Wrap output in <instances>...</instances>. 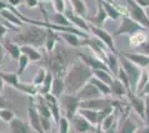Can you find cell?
Wrapping results in <instances>:
<instances>
[{
    "instance_id": "cell-58",
    "label": "cell",
    "mask_w": 149,
    "mask_h": 133,
    "mask_svg": "<svg viewBox=\"0 0 149 133\" xmlns=\"http://www.w3.org/2000/svg\"><path fill=\"white\" fill-rule=\"evenodd\" d=\"M1 110H2V109H1V108H0V112H1Z\"/></svg>"
},
{
    "instance_id": "cell-32",
    "label": "cell",
    "mask_w": 149,
    "mask_h": 133,
    "mask_svg": "<svg viewBox=\"0 0 149 133\" xmlns=\"http://www.w3.org/2000/svg\"><path fill=\"white\" fill-rule=\"evenodd\" d=\"M93 76H95L96 79H98L100 81L105 82L106 84H111L115 76L110 71L108 70H93Z\"/></svg>"
},
{
    "instance_id": "cell-40",
    "label": "cell",
    "mask_w": 149,
    "mask_h": 133,
    "mask_svg": "<svg viewBox=\"0 0 149 133\" xmlns=\"http://www.w3.org/2000/svg\"><path fill=\"white\" fill-rule=\"evenodd\" d=\"M57 125H58V133H69L70 127H71L70 120L66 115H61V118H60Z\"/></svg>"
},
{
    "instance_id": "cell-52",
    "label": "cell",
    "mask_w": 149,
    "mask_h": 133,
    "mask_svg": "<svg viewBox=\"0 0 149 133\" xmlns=\"http://www.w3.org/2000/svg\"><path fill=\"white\" fill-rule=\"evenodd\" d=\"M6 54L7 52L3 48V44H2V42H0V65L3 63V61L6 59Z\"/></svg>"
},
{
    "instance_id": "cell-27",
    "label": "cell",
    "mask_w": 149,
    "mask_h": 133,
    "mask_svg": "<svg viewBox=\"0 0 149 133\" xmlns=\"http://www.w3.org/2000/svg\"><path fill=\"white\" fill-rule=\"evenodd\" d=\"M78 114H80L82 118H85L96 129L98 127V124H99V112L98 111L91 110V109L80 108L78 110Z\"/></svg>"
},
{
    "instance_id": "cell-20",
    "label": "cell",
    "mask_w": 149,
    "mask_h": 133,
    "mask_svg": "<svg viewBox=\"0 0 149 133\" xmlns=\"http://www.w3.org/2000/svg\"><path fill=\"white\" fill-rule=\"evenodd\" d=\"M120 53L141 69H146L149 65V56L145 53L141 52H120Z\"/></svg>"
},
{
    "instance_id": "cell-46",
    "label": "cell",
    "mask_w": 149,
    "mask_h": 133,
    "mask_svg": "<svg viewBox=\"0 0 149 133\" xmlns=\"http://www.w3.org/2000/svg\"><path fill=\"white\" fill-rule=\"evenodd\" d=\"M11 107H13L11 101L8 100L2 93H0V108L5 109V108H11Z\"/></svg>"
},
{
    "instance_id": "cell-5",
    "label": "cell",
    "mask_w": 149,
    "mask_h": 133,
    "mask_svg": "<svg viewBox=\"0 0 149 133\" xmlns=\"http://www.w3.org/2000/svg\"><path fill=\"white\" fill-rule=\"evenodd\" d=\"M119 56V62H120V67L124 69L126 74L129 79V85H130V92L137 93V89H138V84L140 81V78L143 74V70L139 68L137 64L131 62L129 59L124 57L121 53H118Z\"/></svg>"
},
{
    "instance_id": "cell-38",
    "label": "cell",
    "mask_w": 149,
    "mask_h": 133,
    "mask_svg": "<svg viewBox=\"0 0 149 133\" xmlns=\"http://www.w3.org/2000/svg\"><path fill=\"white\" fill-rule=\"evenodd\" d=\"M47 73H48V69H47L46 67H40V68L38 69L36 76H33V79H32V83H33L37 88H39V87L44 83L45 79H46V76H47Z\"/></svg>"
},
{
    "instance_id": "cell-21",
    "label": "cell",
    "mask_w": 149,
    "mask_h": 133,
    "mask_svg": "<svg viewBox=\"0 0 149 133\" xmlns=\"http://www.w3.org/2000/svg\"><path fill=\"white\" fill-rule=\"evenodd\" d=\"M60 38L63 40V42L71 47V48H79L84 47V38L78 36L77 33L72 32H59Z\"/></svg>"
},
{
    "instance_id": "cell-25",
    "label": "cell",
    "mask_w": 149,
    "mask_h": 133,
    "mask_svg": "<svg viewBox=\"0 0 149 133\" xmlns=\"http://www.w3.org/2000/svg\"><path fill=\"white\" fill-rule=\"evenodd\" d=\"M9 127L11 130V133H30V125L28 122L16 116L10 123Z\"/></svg>"
},
{
    "instance_id": "cell-26",
    "label": "cell",
    "mask_w": 149,
    "mask_h": 133,
    "mask_svg": "<svg viewBox=\"0 0 149 133\" xmlns=\"http://www.w3.org/2000/svg\"><path fill=\"white\" fill-rule=\"evenodd\" d=\"M3 44V48L6 50L7 54L11 58L15 61H18L19 57L21 56V49H20V45L13 41H9V40H3L2 41Z\"/></svg>"
},
{
    "instance_id": "cell-37",
    "label": "cell",
    "mask_w": 149,
    "mask_h": 133,
    "mask_svg": "<svg viewBox=\"0 0 149 133\" xmlns=\"http://www.w3.org/2000/svg\"><path fill=\"white\" fill-rule=\"evenodd\" d=\"M50 22L61 27H72L65 12H56L55 14H52L50 18Z\"/></svg>"
},
{
    "instance_id": "cell-10",
    "label": "cell",
    "mask_w": 149,
    "mask_h": 133,
    "mask_svg": "<svg viewBox=\"0 0 149 133\" xmlns=\"http://www.w3.org/2000/svg\"><path fill=\"white\" fill-rule=\"evenodd\" d=\"M90 32H91L93 36H95L96 38L99 39L100 41L107 47V49L109 51H111L113 53H119L118 51H117V49H116L113 36L109 31H107L102 27H96V25H90Z\"/></svg>"
},
{
    "instance_id": "cell-47",
    "label": "cell",
    "mask_w": 149,
    "mask_h": 133,
    "mask_svg": "<svg viewBox=\"0 0 149 133\" xmlns=\"http://www.w3.org/2000/svg\"><path fill=\"white\" fill-rule=\"evenodd\" d=\"M145 99V122L146 124H149V95L143 96Z\"/></svg>"
},
{
    "instance_id": "cell-55",
    "label": "cell",
    "mask_w": 149,
    "mask_h": 133,
    "mask_svg": "<svg viewBox=\"0 0 149 133\" xmlns=\"http://www.w3.org/2000/svg\"><path fill=\"white\" fill-rule=\"evenodd\" d=\"M5 84H6L5 81L0 78V93H2V92H3V90H5Z\"/></svg>"
},
{
    "instance_id": "cell-39",
    "label": "cell",
    "mask_w": 149,
    "mask_h": 133,
    "mask_svg": "<svg viewBox=\"0 0 149 133\" xmlns=\"http://www.w3.org/2000/svg\"><path fill=\"white\" fill-rule=\"evenodd\" d=\"M17 62H18L17 74H18L19 76H21L26 72V70L28 69V67H29V64H30V60L28 59L27 56H25V54H22V53H21V56L19 57Z\"/></svg>"
},
{
    "instance_id": "cell-43",
    "label": "cell",
    "mask_w": 149,
    "mask_h": 133,
    "mask_svg": "<svg viewBox=\"0 0 149 133\" xmlns=\"http://www.w3.org/2000/svg\"><path fill=\"white\" fill-rule=\"evenodd\" d=\"M54 5L56 12H65L66 10V2L65 0H50Z\"/></svg>"
},
{
    "instance_id": "cell-34",
    "label": "cell",
    "mask_w": 149,
    "mask_h": 133,
    "mask_svg": "<svg viewBox=\"0 0 149 133\" xmlns=\"http://www.w3.org/2000/svg\"><path fill=\"white\" fill-rule=\"evenodd\" d=\"M69 1H70V5L72 7V10L74 12L78 13L79 16L85 17V18L87 17L88 7L84 0H69Z\"/></svg>"
},
{
    "instance_id": "cell-4",
    "label": "cell",
    "mask_w": 149,
    "mask_h": 133,
    "mask_svg": "<svg viewBox=\"0 0 149 133\" xmlns=\"http://www.w3.org/2000/svg\"><path fill=\"white\" fill-rule=\"evenodd\" d=\"M0 78L7 83L8 85H10L11 88L16 89L17 91L27 94L28 96L36 98L38 93V88L33 83H24L20 81V76L17 74V72H6V71H0Z\"/></svg>"
},
{
    "instance_id": "cell-24",
    "label": "cell",
    "mask_w": 149,
    "mask_h": 133,
    "mask_svg": "<svg viewBox=\"0 0 149 133\" xmlns=\"http://www.w3.org/2000/svg\"><path fill=\"white\" fill-rule=\"evenodd\" d=\"M106 64H107L109 71L116 78L119 72V69H120V62H119L118 53H113L111 51H108L107 52V57H106Z\"/></svg>"
},
{
    "instance_id": "cell-1",
    "label": "cell",
    "mask_w": 149,
    "mask_h": 133,
    "mask_svg": "<svg viewBox=\"0 0 149 133\" xmlns=\"http://www.w3.org/2000/svg\"><path fill=\"white\" fill-rule=\"evenodd\" d=\"M93 78V70L78 58L69 67L65 80V93L76 94Z\"/></svg>"
},
{
    "instance_id": "cell-36",
    "label": "cell",
    "mask_w": 149,
    "mask_h": 133,
    "mask_svg": "<svg viewBox=\"0 0 149 133\" xmlns=\"http://www.w3.org/2000/svg\"><path fill=\"white\" fill-rule=\"evenodd\" d=\"M89 81L99 90V92L102 94V96H111V89H110L109 84H106L105 82H102V81H100L98 79H96L95 76H93Z\"/></svg>"
},
{
    "instance_id": "cell-29",
    "label": "cell",
    "mask_w": 149,
    "mask_h": 133,
    "mask_svg": "<svg viewBox=\"0 0 149 133\" xmlns=\"http://www.w3.org/2000/svg\"><path fill=\"white\" fill-rule=\"evenodd\" d=\"M35 105H36V109L39 112V114L41 116H46V118H50L52 119L51 116V112H50V109L47 104V102L45 100L44 95L38 94L36 98H35Z\"/></svg>"
},
{
    "instance_id": "cell-42",
    "label": "cell",
    "mask_w": 149,
    "mask_h": 133,
    "mask_svg": "<svg viewBox=\"0 0 149 133\" xmlns=\"http://www.w3.org/2000/svg\"><path fill=\"white\" fill-rule=\"evenodd\" d=\"M117 79H119L121 82H123V84H124L125 87L127 88V90L128 91H130V85H129V79H128V76H127V74H126V72L124 71V69L120 67V69H119V72L118 74H117V76H116Z\"/></svg>"
},
{
    "instance_id": "cell-56",
    "label": "cell",
    "mask_w": 149,
    "mask_h": 133,
    "mask_svg": "<svg viewBox=\"0 0 149 133\" xmlns=\"http://www.w3.org/2000/svg\"><path fill=\"white\" fill-rule=\"evenodd\" d=\"M105 133H118V129H111V130H109Z\"/></svg>"
},
{
    "instance_id": "cell-30",
    "label": "cell",
    "mask_w": 149,
    "mask_h": 133,
    "mask_svg": "<svg viewBox=\"0 0 149 133\" xmlns=\"http://www.w3.org/2000/svg\"><path fill=\"white\" fill-rule=\"evenodd\" d=\"M50 93L55 95L58 99H60L62 95L65 94V80H63V78H60V76L54 78Z\"/></svg>"
},
{
    "instance_id": "cell-6",
    "label": "cell",
    "mask_w": 149,
    "mask_h": 133,
    "mask_svg": "<svg viewBox=\"0 0 149 133\" xmlns=\"http://www.w3.org/2000/svg\"><path fill=\"white\" fill-rule=\"evenodd\" d=\"M139 31H147L143 25H140L138 22H136L128 14H123V17L120 18V25L118 29L113 33V37L117 36H132Z\"/></svg>"
},
{
    "instance_id": "cell-50",
    "label": "cell",
    "mask_w": 149,
    "mask_h": 133,
    "mask_svg": "<svg viewBox=\"0 0 149 133\" xmlns=\"http://www.w3.org/2000/svg\"><path fill=\"white\" fill-rule=\"evenodd\" d=\"M22 1H24V0H6L8 6L13 7V8H18V7L22 3Z\"/></svg>"
},
{
    "instance_id": "cell-51",
    "label": "cell",
    "mask_w": 149,
    "mask_h": 133,
    "mask_svg": "<svg viewBox=\"0 0 149 133\" xmlns=\"http://www.w3.org/2000/svg\"><path fill=\"white\" fill-rule=\"evenodd\" d=\"M138 94L141 95V96H146V95H149V80L146 83H145V85L143 87V89L140 90V92H139Z\"/></svg>"
},
{
    "instance_id": "cell-44",
    "label": "cell",
    "mask_w": 149,
    "mask_h": 133,
    "mask_svg": "<svg viewBox=\"0 0 149 133\" xmlns=\"http://www.w3.org/2000/svg\"><path fill=\"white\" fill-rule=\"evenodd\" d=\"M51 121H52V119H50V118L41 116V125H42L45 133H50V131H51Z\"/></svg>"
},
{
    "instance_id": "cell-48",
    "label": "cell",
    "mask_w": 149,
    "mask_h": 133,
    "mask_svg": "<svg viewBox=\"0 0 149 133\" xmlns=\"http://www.w3.org/2000/svg\"><path fill=\"white\" fill-rule=\"evenodd\" d=\"M26 3V7L29 9H33L39 6V0H24Z\"/></svg>"
},
{
    "instance_id": "cell-15",
    "label": "cell",
    "mask_w": 149,
    "mask_h": 133,
    "mask_svg": "<svg viewBox=\"0 0 149 133\" xmlns=\"http://www.w3.org/2000/svg\"><path fill=\"white\" fill-rule=\"evenodd\" d=\"M127 98L129 100V104L132 108V110L138 114V116L141 120H145V99H143V96L129 91L127 94Z\"/></svg>"
},
{
    "instance_id": "cell-2",
    "label": "cell",
    "mask_w": 149,
    "mask_h": 133,
    "mask_svg": "<svg viewBox=\"0 0 149 133\" xmlns=\"http://www.w3.org/2000/svg\"><path fill=\"white\" fill-rule=\"evenodd\" d=\"M77 53L67 49L60 42L58 43L56 49L51 53H48V58L46 60V68L50 70L55 76L65 78L69 67L76 60Z\"/></svg>"
},
{
    "instance_id": "cell-49",
    "label": "cell",
    "mask_w": 149,
    "mask_h": 133,
    "mask_svg": "<svg viewBox=\"0 0 149 133\" xmlns=\"http://www.w3.org/2000/svg\"><path fill=\"white\" fill-rule=\"evenodd\" d=\"M140 52L149 56V38L141 44V47H140Z\"/></svg>"
},
{
    "instance_id": "cell-16",
    "label": "cell",
    "mask_w": 149,
    "mask_h": 133,
    "mask_svg": "<svg viewBox=\"0 0 149 133\" xmlns=\"http://www.w3.org/2000/svg\"><path fill=\"white\" fill-rule=\"evenodd\" d=\"M71 121H72V127L76 133H97V129L91 123H89L85 118H82L80 114L77 113L71 119Z\"/></svg>"
},
{
    "instance_id": "cell-54",
    "label": "cell",
    "mask_w": 149,
    "mask_h": 133,
    "mask_svg": "<svg viewBox=\"0 0 149 133\" xmlns=\"http://www.w3.org/2000/svg\"><path fill=\"white\" fill-rule=\"evenodd\" d=\"M136 133H149V124H146L145 127H138Z\"/></svg>"
},
{
    "instance_id": "cell-53",
    "label": "cell",
    "mask_w": 149,
    "mask_h": 133,
    "mask_svg": "<svg viewBox=\"0 0 149 133\" xmlns=\"http://www.w3.org/2000/svg\"><path fill=\"white\" fill-rule=\"evenodd\" d=\"M135 1H136L140 7H143V9H146V8L149 7V0H135Z\"/></svg>"
},
{
    "instance_id": "cell-3",
    "label": "cell",
    "mask_w": 149,
    "mask_h": 133,
    "mask_svg": "<svg viewBox=\"0 0 149 133\" xmlns=\"http://www.w3.org/2000/svg\"><path fill=\"white\" fill-rule=\"evenodd\" d=\"M48 29L44 27H39L35 25H28L22 27V30L15 34L13 41L19 45H33L36 48H42L47 39Z\"/></svg>"
},
{
    "instance_id": "cell-14",
    "label": "cell",
    "mask_w": 149,
    "mask_h": 133,
    "mask_svg": "<svg viewBox=\"0 0 149 133\" xmlns=\"http://www.w3.org/2000/svg\"><path fill=\"white\" fill-rule=\"evenodd\" d=\"M78 96V99L80 101H87V100H93V99H97V98H101L102 94L99 92V90L93 85V83L87 82L82 88L76 93Z\"/></svg>"
},
{
    "instance_id": "cell-59",
    "label": "cell",
    "mask_w": 149,
    "mask_h": 133,
    "mask_svg": "<svg viewBox=\"0 0 149 133\" xmlns=\"http://www.w3.org/2000/svg\"><path fill=\"white\" fill-rule=\"evenodd\" d=\"M2 133H7V132H2Z\"/></svg>"
},
{
    "instance_id": "cell-8",
    "label": "cell",
    "mask_w": 149,
    "mask_h": 133,
    "mask_svg": "<svg viewBox=\"0 0 149 133\" xmlns=\"http://www.w3.org/2000/svg\"><path fill=\"white\" fill-rule=\"evenodd\" d=\"M59 102H60V105H61V110L65 111V115L71 121V119L78 113V110L80 109L81 101L78 99V96L76 94L65 93L59 99Z\"/></svg>"
},
{
    "instance_id": "cell-13",
    "label": "cell",
    "mask_w": 149,
    "mask_h": 133,
    "mask_svg": "<svg viewBox=\"0 0 149 133\" xmlns=\"http://www.w3.org/2000/svg\"><path fill=\"white\" fill-rule=\"evenodd\" d=\"M77 58L81 60L84 63L88 65L91 70H108L107 64L100 60L99 58L95 57L93 54H86V53H82V52H77Z\"/></svg>"
},
{
    "instance_id": "cell-7",
    "label": "cell",
    "mask_w": 149,
    "mask_h": 133,
    "mask_svg": "<svg viewBox=\"0 0 149 133\" xmlns=\"http://www.w3.org/2000/svg\"><path fill=\"white\" fill-rule=\"evenodd\" d=\"M126 2L128 16L140 25H143L146 30H149V16L146 13V9L139 6L135 0H126Z\"/></svg>"
},
{
    "instance_id": "cell-45",
    "label": "cell",
    "mask_w": 149,
    "mask_h": 133,
    "mask_svg": "<svg viewBox=\"0 0 149 133\" xmlns=\"http://www.w3.org/2000/svg\"><path fill=\"white\" fill-rule=\"evenodd\" d=\"M8 31H9V27H7L6 23L0 20V42H2L6 39Z\"/></svg>"
},
{
    "instance_id": "cell-12",
    "label": "cell",
    "mask_w": 149,
    "mask_h": 133,
    "mask_svg": "<svg viewBox=\"0 0 149 133\" xmlns=\"http://www.w3.org/2000/svg\"><path fill=\"white\" fill-rule=\"evenodd\" d=\"M65 14L67 16V18L69 19L72 27L79 29L81 31L87 32V33L90 32V25H89V22H88L85 17L79 16L78 13L74 12L72 9H66L65 10Z\"/></svg>"
},
{
    "instance_id": "cell-41",
    "label": "cell",
    "mask_w": 149,
    "mask_h": 133,
    "mask_svg": "<svg viewBox=\"0 0 149 133\" xmlns=\"http://www.w3.org/2000/svg\"><path fill=\"white\" fill-rule=\"evenodd\" d=\"M15 118H16V114H15V112L10 108L2 109L1 112H0V120L2 121V122H5V123H7V124H9Z\"/></svg>"
},
{
    "instance_id": "cell-31",
    "label": "cell",
    "mask_w": 149,
    "mask_h": 133,
    "mask_svg": "<svg viewBox=\"0 0 149 133\" xmlns=\"http://www.w3.org/2000/svg\"><path fill=\"white\" fill-rule=\"evenodd\" d=\"M148 39V36L145 31H139L132 34V36H129V47L134 48V49H137V48H140L141 44Z\"/></svg>"
},
{
    "instance_id": "cell-35",
    "label": "cell",
    "mask_w": 149,
    "mask_h": 133,
    "mask_svg": "<svg viewBox=\"0 0 149 133\" xmlns=\"http://www.w3.org/2000/svg\"><path fill=\"white\" fill-rule=\"evenodd\" d=\"M138 127V124L134 120L125 118L124 123L121 124V127H118V133H136Z\"/></svg>"
},
{
    "instance_id": "cell-11",
    "label": "cell",
    "mask_w": 149,
    "mask_h": 133,
    "mask_svg": "<svg viewBox=\"0 0 149 133\" xmlns=\"http://www.w3.org/2000/svg\"><path fill=\"white\" fill-rule=\"evenodd\" d=\"M28 121L31 129L36 133H45L42 125H41V116L35 105V98L28 96Z\"/></svg>"
},
{
    "instance_id": "cell-33",
    "label": "cell",
    "mask_w": 149,
    "mask_h": 133,
    "mask_svg": "<svg viewBox=\"0 0 149 133\" xmlns=\"http://www.w3.org/2000/svg\"><path fill=\"white\" fill-rule=\"evenodd\" d=\"M54 73L48 70V73H47V76H46V79H45L44 83L38 88V93L41 95H46L50 93V91H51V85H52V81H54Z\"/></svg>"
},
{
    "instance_id": "cell-9",
    "label": "cell",
    "mask_w": 149,
    "mask_h": 133,
    "mask_svg": "<svg viewBox=\"0 0 149 133\" xmlns=\"http://www.w3.org/2000/svg\"><path fill=\"white\" fill-rule=\"evenodd\" d=\"M84 47L89 48L95 57L99 58L100 60H102L106 63L107 52L109 50L107 49V47L100 41L99 39L96 38L95 36H88L87 38H84Z\"/></svg>"
},
{
    "instance_id": "cell-57",
    "label": "cell",
    "mask_w": 149,
    "mask_h": 133,
    "mask_svg": "<svg viewBox=\"0 0 149 133\" xmlns=\"http://www.w3.org/2000/svg\"><path fill=\"white\" fill-rule=\"evenodd\" d=\"M145 71H146V73H147V76H148V78H149V65L146 68V69H143Z\"/></svg>"
},
{
    "instance_id": "cell-28",
    "label": "cell",
    "mask_w": 149,
    "mask_h": 133,
    "mask_svg": "<svg viewBox=\"0 0 149 133\" xmlns=\"http://www.w3.org/2000/svg\"><path fill=\"white\" fill-rule=\"evenodd\" d=\"M110 89H111V96L117 98V99H121V98L127 96L128 92H129L127 88L123 84V82L117 78L113 79L112 83L110 84Z\"/></svg>"
},
{
    "instance_id": "cell-23",
    "label": "cell",
    "mask_w": 149,
    "mask_h": 133,
    "mask_svg": "<svg viewBox=\"0 0 149 133\" xmlns=\"http://www.w3.org/2000/svg\"><path fill=\"white\" fill-rule=\"evenodd\" d=\"M20 49H21V53L25 54L28 57V59L30 60V62H39L44 59L42 53L39 51L38 48L33 47V45H20Z\"/></svg>"
},
{
    "instance_id": "cell-19",
    "label": "cell",
    "mask_w": 149,
    "mask_h": 133,
    "mask_svg": "<svg viewBox=\"0 0 149 133\" xmlns=\"http://www.w3.org/2000/svg\"><path fill=\"white\" fill-rule=\"evenodd\" d=\"M87 21L93 25H96V27H102V25L106 23L108 16H107V12L102 7V3L100 2V0H97V12L93 17H86Z\"/></svg>"
},
{
    "instance_id": "cell-17",
    "label": "cell",
    "mask_w": 149,
    "mask_h": 133,
    "mask_svg": "<svg viewBox=\"0 0 149 133\" xmlns=\"http://www.w3.org/2000/svg\"><path fill=\"white\" fill-rule=\"evenodd\" d=\"M44 98L50 109L51 116H52V121H54L56 124H58V122H59L60 118H61V105H60L59 99L56 98L55 95H52L51 93H48V94L44 95Z\"/></svg>"
},
{
    "instance_id": "cell-22",
    "label": "cell",
    "mask_w": 149,
    "mask_h": 133,
    "mask_svg": "<svg viewBox=\"0 0 149 133\" xmlns=\"http://www.w3.org/2000/svg\"><path fill=\"white\" fill-rule=\"evenodd\" d=\"M60 36H59V32L54 31V30H50L48 29V33H47V39H46V42H45L44 49L46 51V53H51L52 51L56 49V47L58 45V43L60 42Z\"/></svg>"
},
{
    "instance_id": "cell-18",
    "label": "cell",
    "mask_w": 149,
    "mask_h": 133,
    "mask_svg": "<svg viewBox=\"0 0 149 133\" xmlns=\"http://www.w3.org/2000/svg\"><path fill=\"white\" fill-rule=\"evenodd\" d=\"M0 16L2 17V19L6 20L7 22H8L9 29H16L17 30V28H22L25 25V22L9 8L0 10Z\"/></svg>"
}]
</instances>
